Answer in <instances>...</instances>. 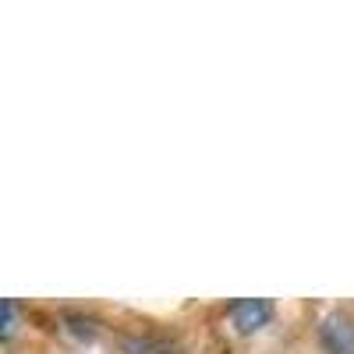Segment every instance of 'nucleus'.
Masks as SVG:
<instances>
[{
    "label": "nucleus",
    "instance_id": "nucleus-1",
    "mask_svg": "<svg viewBox=\"0 0 354 354\" xmlns=\"http://www.w3.org/2000/svg\"><path fill=\"white\" fill-rule=\"evenodd\" d=\"M319 344L326 354H354V319L344 312H330L319 322Z\"/></svg>",
    "mask_w": 354,
    "mask_h": 354
},
{
    "label": "nucleus",
    "instance_id": "nucleus-2",
    "mask_svg": "<svg viewBox=\"0 0 354 354\" xmlns=\"http://www.w3.org/2000/svg\"><path fill=\"white\" fill-rule=\"evenodd\" d=\"M270 319H273V301H266V298H241V301L230 305L234 330L245 333V337L259 333L262 326H270Z\"/></svg>",
    "mask_w": 354,
    "mask_h": 354
},
{
    "label": "nucleus",
    "instance_id": "nucleus-3",
    "mask_svg": "<svg viewBox=\"0 0 354 354\" xmlns=\"http://www.w3.org/2000/svg\"><path fill=\"white\" fill-rule=\"evenodd\" d=\"M124 354H174L163 340H153V337H135L124 344Z\"/></svg>",
    "mask_w": 354,
    "mask_h": 354
},
{
    "label": "nucleus",
    "instance_id": "nucleus-4",
    "mask_svg": "<svg viewBox=\"0 0 354 354\" xmlns=\"http://www.w3.org/2000/svg\"><path fill=\"white\" fill-rule=\"evenodd\" d=\"M15 326H18V305L8 298V301H4V340L15 337Z\"/></svg>",
    "mask_w": 354,
    "mask_h": 354
}]
</instances>
